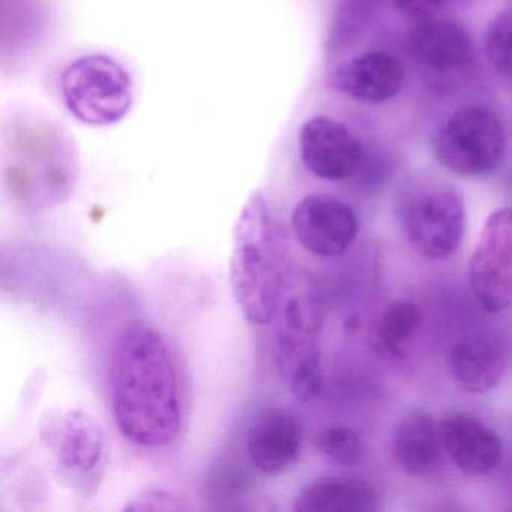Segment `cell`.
I'll use <instances>...</instances> for the list:
<instances>
[{
    "label": "cell",
    "mask_w": 512,
    "mask_h": 512,
    "mask_svg": "<svg viewBox=\"0 0 512 512\" xmlns=\"http://www.w3.org/2000/svg\"><path fill=\"white\" fill-rule=\"evenodd\" d=\"M424 313L413 301L389 305L376 326V340L385 352L398 353L412 341L421 328Z\"/></svg>",
    "instance_id": "cell-18"
},
{
    "label": "cell",
    "mask_w": 512,
    "mask_h": 512,
    "mask_svg": "<svg viewBox=\"0 0 512 512\" xmlns=\"http://www.w3.org/2000/svg\"><path fill=\"white\" fill-rule=\"evenodd\" d=\"M473 295L487 313L512 305V206L497 209L485 221L469 262Z\"/></svg>",
    "instance_id": "cell-6"
},
{
    "label": "cell",
    "mask_w": 512,
    "mask_h": 512,
    "mask_svg": "<svg viewBox=\"0 0 512 512\" xmlns=\"http://www.w3.org/2000/svg\"><path fill=\"white\" fill-rule=\"evenodd\" d=\"M485 50L494 70L512 77V7L491 20L485 34Z\"/></svg>",
    "instance_id": "cell-20"
},
{
    "label": "cell",
    "mask_w": 512,
    "mask_h": 512,
    "mask_svg": "<svg viewBox=\"0 0 512 512\" xmlns=\"http://www.w3.org/2000/svg\"><path fill=\"white\" fill-rule=\"evenodd\" d=\"M292 226L302 247L319 257H338L358 236L355 211L331 196H307L296 205Z\"/></svg>",
    "instance_id": "cell-9"
},
{
    "label": "cell",
    "mask_w": 512,
    "mask_h": 512,
    "mask_svg": "<svg viewBox=\"0 0 512 512\" xmlns=\"http://www.w3.org/2000/svg\"><path fill=\"white\" fill-rule=\"evenodd\" d=\"M187 506L169 491L149 490L131 500L124 511H184Z\"/></svg>",
    "instance_id": "cell-22"
},
{
    "label": "cell",
    "mask_w": 512,
    "mask_h": 512,
    "mask_svg": "<svg viewBox=\"0 0 512 512\" xmlns=\"http://www.w3.org/2000/svg\"><path fill=\"white\" fill-rule=\"evenodd\" d=\"M316 448L323 460L337 467L358 466L365 455L361 436L353 428L341 424L323 428L317 436Z\"/></svg>",
    "instance_id": "cell-19"
},
{
    "label": "cell",
    "mask_w": 512,
    "mask_h": 512,
    "mask_svg": "<svg viewBox=\"0 0 512 512\" xmlns=\"http://www.w3.org/2000/svg\"><path fill=\"white\" fill-rule=\"evenodd\" d=\"M379 494L370 482L358 478H320L305 485L295 499L298 512H373Z\"/></svg>",
    "instance_id": "cell-16"
},
{
    "label": "cell",
    "mask_w": 512,
    "mask_h": 512,
    "mask_svg": "<svg viewBox=\"0 0 512 512\" xmlns=\"http://www.w3.org/2000/svg\"><path fill=\"white\" fill-rule=\"evenodd\" d=\"M506 133L496 113L469 106L452 113L433 140L437 163L464 178L499 169L506 154Z\"/></svg>",
    "instance_id": "cell-3"
},
{
    "label": "cell",
    "mask_w": 512,
    "mask_h": 512,
    "mask_svg": "<svg viewBox=\"0 0 512 512\" xmlns=\"http://www.w3.org/2000/svg\"><path fill=\"white\" fill-rule=\"evenodd\" d=\"M443 451L467 475H485L503 457L499 434L478 416L454 413L439 424Z\"/></svg>",
    "instance_id": "cell-11"
},
{
    "label": "cell",
    "mask_w": 512,
    "mask_h": 512,
    "mask_svg": "<svg viewBox=\"0 0 512 512\" xmlns=\"http://www.w3.org/2000/svg\"><path fill=\"white\" fill-rule=\"evenodd\" d=\"M299 154L314 176L332 182L352 178L364 161V148L355 134L328 116H316L302 125Z\"/></svg>",
    "instance_id": "cell-8"
},
{
    "label": "cell",
    "mask_w": 512,
    "mask_h": 512,
    "mask_svg": "<svg viewBox=\"0 0 512 512\" xmlns=\"http://www.w3.org/2000/svg\"><path fill=\"white\" fill-rule=\"evenodd\" d=\"M410 245L425 259H448L457 253L466 229V212L457 194L434 191L416 200L404 218Z\"/></svg>",
    "instance_id": "cell-7"
},
{
    "label": "cell",
    "mask_w": 512,
    "mask_h": 512,
    "mask_svg": "<svg viewBox=\"0 0 512 512\" xmlns=\"http://www.w3.org/2000/svg\"><path fill=\"white\" fill-rule=\"evenodd\" d=\"M410 52L416 61L437 71H454L472 58V41L463 26L449 20H427L410 32Z\"/></svg>",
    "instance_id": "cell-15"
},
{
    "label": "cell",
    "mask_w": 512,
    "mask_h": 512,
    "mask_svg": "<svg viewBox=\"0 0 512 512\" xmlns=\"http://www.w3.org/2000/svg\"><path fill=\"white\" fill-rule=\"evenodd\" d=\"M332 83L358 103L382 104L400 92L404 70L389 53L368 52L341 65Z\"/></svg>",
    "instance_id": "cell-13"
},
{
    "label": "cell",
    "mask_w": 512,
    "mask_h": 512,
    "mask_svg": "<svg viewBox=\"0 0 512 512\" xmlns=\"http://www.w3.org/2000/svg\"><path fill=\"white\" fill-rule=\"evenodd\" d=\"M304 427L293 410L269 409L251 425L247 452L253 466L263 475H281L301 457Z\"/></svg>",
    "instance_id": "cell-10"
},
{
    "label": "cell",
    "mask_w": 512,
    "mask_h": 512,
    "mask_svg": "<svg viewBox=\"0 0 512 512\" xmlns=\"http://www.w3.org/2000/svg\"><path fill=\"white\" fill-rule=\"evenodd\" d=\"M290 392L299 403H313L322 394L323 368L320 358L313 359L299 367L292 376L287 379Z\"/></svg>",
    "instance_id": "cell-21"
},
{
    "label": "cell",
    "mask_w": 512,
    "mask_h": 512,
    "mask_svg": "<svg viewBox=\"0 0 512 512\" xmlns=\"http://www.w3.org/2000/svg\"><path fill=\"white\" fill-rule=\"evenodd\" d=\"M448 367L461 388L473 394H484L505 374V347L488 335L461 338L449 347Z\"/></svg>",
    "instance_id": "cell-14"
},
{
    "label": "cell",
    "mask_w": 512,
    "mask_h": 512,
    "mask_svg": "<svg viewBox=\"0 0 512 512\" xmlns=\"http://www.w3.org/2000/svg\"><path fill=\"white\" fill-rule=\"evenodd\" d=\"M394 5L404 16L422 23L436 19L445 8L446 0H394Z\"/></svg>",
    "instance_id": "cell-23"
},
{
    "label": "cell",
    "mask_w": 512,
    "mask_h": 512,
    "mask_svg": "<svg viewBox=\"0 0 512 512\" xmlns=\"http://www.w3.org/2000/svg\"><path fill=\"white\" fill-rule=\"evenodd\" d=\"M443 446L439 424L425 413L406 416L394 436L397 463L410 475H425L434 469Z\"/></svg>",
    "instance_id": "cell-17"
},
{
    "label": "cell",
    "mask_w": 512,
    "mask_h": 512,
    "mask_svg": "<svg viewBox=\"0 0 512 512\" xmlns=\"http://www.w3.org/2000/svg\"><path fill=\"white\" fill-rule=\"evenodd\" d=\"M113 415L134 445L161 448L182 424L178 373L160 332L133 322L119 334L110 371Z\"/></svg>",
    "instance_id": "cell-1"
},
{
    "label": "cell",
    "mask_w": 512,
    "mask_h": 512,
    "mask_svg": "<svg viewBox=\"0 0 512 512\" xmlns=\"http://www.w3.org/2000/svg\"><path fill=\"white\" fill-rule=\"evenodd\" d=\"M127 71L103 55L83 56L68 65L62 76V94L68 110L85 124H116L133 103Z\"/></svg>",
    "instance_id": "cell-4"
},
{
    "label": "cell",
    "mask_w": 512,
    "mask_h": 512,
    "mask_svg": "<svg viewBox=\"0 0 512 512\" xmlns=\"http://www.w3.org/2000/svg\"><path fill=\"white\" fill-rule=\"evenodd\" d=\"M230 281L247 322L268 325L277 314L283 272L277 233L268 203L254 193L245 203L233 232Z\"/></svg>",
    "instance_id": "cell-2"
},
{
    "label": "cell",
    "mask_w": 512,
    "mask_h": 512,
    "mask_svg": "<svg viewBox=\"0 0 512 512\" xmlns=\"http://www.w3.org/2000/svg\"><path fill=\"white\" fill-rule=\"evenodd\" d=\"M322 313L311 293H293L284 302L277 335L278 365L284 379L299 367L320 358Z\"/></svg>",
    "instance_id": "cell-12"
},
{
    "label": "cell",
    "mask_w": 512,
    "mask_h": 512,
    "mask_svg": "<svg viewBox=\"0 0 512 512\" xmlns=\"http://www.w3.org/2000/svg\"><path fill=\"white\" fill-rule=\"evenodd\" d=\"M43 436L68 485L82 494L94 491L106 458V437L97 419L83 410H67L47 419Z\"/></svg>",
    "instance_id": "cell-5"
}]
</instances>
